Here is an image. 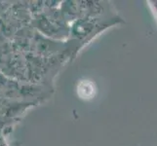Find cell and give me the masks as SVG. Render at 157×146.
Listing matches in <instances>:
<instances>
[{
    "mask_svg": "<svg viewBox=\"0 0 157 146\" xmlns=\"http://www.w3.org/2000/svg\"><path fill=\"white\" fill-rule=\"evenodd\" d=\"M59 10L68 24L77 20L118 14L113 5L108 1H67L59 4Z\"/></svg>",
    "mask_w": 157,
    "mask_h": 146,
    "instance_id": "1",
    "label": "cell"
},
{
    "mask_svg": "<svg viewBox=\"0 0 157 146\" xmlns=\"http://www.w3.org/2000/svg\"><path fill=\"white\" fill-rule=\"evenodd\" d=\"M0 72L10 79L28 81L25 56L16 50L11 41L2 35H0Z\"/></svg>",
    "mask_w": 157,
    "mask_h": 146,
    "instance_id": "2",
    "label": "cell"
},
{
    "mask_svg": "<svg viewBox=\"0 0 157 146\" xmlns=\"http://www.w3.org/2000/svg\"><path fill=\"white\" fill-rule=\"evenodd\" d=\"M147 4L155 15V18L157 19V0H149V1H147Z\"/></svg>",
    "mask_w": 157,
    "mask_h": 146,
    "instance_id": "3",
    "label": "cell"
},
{
    "mask_svg": "<svg viewBox=\"0 0 157 146\" xmlns=\"http://www.w3.org/2000/svg\"><path fill=\"white\" fill-rule=\"evenodd\" d=\"M7 79H8V77H6L5 75H3L1 72H0V91L2 90L3 86L5 85V83H6Z\"/></svg>",
    "mask_w": 157,
    "mask_h": 146,
    "instance_id": "4",
    "label": "cell"
},
{
    "mask_svg": "<svg viewBox=\"0 0 157 146\" xmlns=\"http://www.w3.org/2000/svg\"><path fill=\"white\" fill-rule=\"evenodd\" d=\"M0 146H7L6 141H5L4 134H3V129L0 128Z\"/></svg>",
    "mask_w": 157,
    "mask_h": 146,
    "instance_id": "5",
    "label": "cell"
},
{
    "mask_svg": "<svg viewBox=\"0 0 157 146\" xmlns=\"http://www.w3.org/2000/svg\"><path fill=\"white\" fill-rule=\"evenodd\" d=\"M7 146H8V145H7Z\"/></svg>",
    "mask_w": 157,
    "mask_h": 146,
    "instance_id": "6",
    "label": "cell"
}]
</instances>
